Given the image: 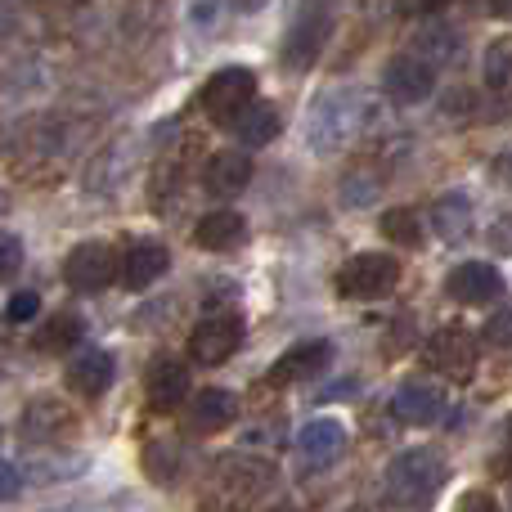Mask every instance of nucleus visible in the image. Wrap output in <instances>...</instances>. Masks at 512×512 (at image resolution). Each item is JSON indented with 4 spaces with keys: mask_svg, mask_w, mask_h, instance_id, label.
Instances as JSON below:
<instances>
[{
    "mask_svg": "<svg viewBox=\"0 0 512 512\" xmlns=\"http://www.w3.org/2000/svg\"><path fill=\"white\" fill-rule=\"evenodd\" d=\"M490 468H495V472H512V418L504 423V454H499Z\"/></svg>",
    "mask_w": 512,
    "mask_h": 512,
    "instance_id": "4c0bfd02",
    "label": "nucleus"
},
{
    "mask_svg": "<svg viewBox=\"0 0 512 512\" xmlns=\"http://www.w3.org/2000/svg\"><path fill=\"white\" fill-rule=\"evenodd\" d=\"M194 243L203 252H234L248 243V221L239 212H212L194 225Z\"/></svg>",
    "mask_w": 512,
    "mask_h": 512,
    "instance_id": "412c9836",
    "label": "nucleus"
},
{
    "mask_svg": "<svg viewBox=\"0 0 512 512\" xmlns=\"http://www.w3.org/2000/svg\"><path fill=\"white\" fill-rule=\"evenodd\" d=\"M414 50L423 54L427 63H436V68H450V63L463 59V36L454 32L450 23H427L423 32L414 36Z\"/></svg>",
    "mask_w": 512,
    "mask_h": 512,
    "instance_id": "bb28decb",
    "label": "nucleus"
},
{
    "mask_svg": "<svg viewBox=\"0 0 512 512\" xmlns=\"http://www.w3.org/2000/svg\"><path fill=\"white\" fill-rule=\"evenodd\" d=\"M23 270V239L18 234H0V283L14 279Z\"/></svg>",
    "mask_w": 512,
    "mask_h": 512,
    "instance_id": "473e14b6",
    "label": "nucleus"
},
{
    "mask_svg": "<svg viewBox=\"0 0 512 512\" xmlns=\"http://www.w3.org/2000/svg\"><path fill=\"white\" fill-rule=\"evenodd\" d=\"M445 391L432 387V382H405V387L391 396V414L409 427H432L445 418Z\"/></svg>",
    "mask_w": 512,
    "mask_h": 512,
    "instance_id": "f3484780",
    "label": "nucleus"
},
{
    "mask_svg": "<svg viewBox=\"0 0 512 512\" xmlns=\"http://www.w3.org/2000/svg\"><path fill=\"white\" fill-rule=\"evenodd\" d=\"M279 472L256 454H221L207 472V504L212 508H252L274 490Z\"/></svg>",
    "mask_w": 512,
    "mask_h": 512,
    "instance_id": "f03ea898",
    "label": "nucleus"
},
{
    "mask_svg": "<svg viewBox=\"0 0 512 512\" xmlns=\"http://www.w3.org/2000/svg\"><path fill=\"white\" fill-rule=\"evenodd\" d=\"M252 99H256V72L234 63V68H221L207 77L203 95H198V108L207 113L212 126H234Z\"/></svg>",
    "mask_w": 512,
    "mask_h": 512,
    "instance_id": "0eeeda50",
    "label": "nucleus"
},
{
    "mask_svg": "<svg viewBox=\"0 0 512 512\" xmlns=\"http://www.w3.org/2000/svg\"><path fill=\"white\" fill-rule=\"evenodd\" d=\"M292 450H297V468L306 472V477L328 472L346 454V427L337 423V418H310V423L297 432Z\"/></svg>",
    "mask_w": 512,
    "mask_h": 512,
    "instance_id": "9b49d317",
    "label": "nucleus"
},
{
    "mask_svg": "<svg viewBox=\"0 0 512 512\" xmlns=\"http://www.w3.org/2000/svg\"><path fill=\"white\" fill-rule=\"evenodd\" d=\"M373 117V104L364 90L355 86H328L324 95L310 104V117H306V144L328 158V153H342L355 135L369 126Z\"/></svg>",
    "mask_w": 512,
    "mask_h": 512,
    "instance_id": "f257e3e1",
    "label": "nucleus"
},
{
    "mask_svg": "<svg viewBox=\"0 0 512 512\" xmlns=\"http://www.w3.org/2000/svg\"><path fill=\"white\" fill-rule=\"evenodd\" d=\"M459 508H481V512H495V495H481V490H468V495L459 499Z\"/></svg>",
    "mask_w": 512,
    "mask_h": 512,
    "instance_id": "e433bc0d",
    "label": "nucleus"
},
{
    "mask_svg": "<svg viewBox=\"0 0 512 512\" xmlns=\"http://www.w3.org/2000/svg\"><path fill=\"white\" fill-rule=\"evenodd\" d=\"M382 189V176H373V171H351V176L342 180V203L346 207H369L373 198H378Z\"/></svg>",
    "mask_w": 512,
    "mask_h": 512,
    "instance_id": "c756f323",
    "label": "nucleus"
},
{
    "mask_svg": "<svg viewBox=\"0 0 512 512\" xmlns=\"http://www.w3.org/2000/svg\"><path fill=\"white\" fill-rule=\"evenodd\" d=\"M432 230L445 243H463L472 234V198L463 189H450V194H441L432 203Z\"/></svg>",
    "mask_w": 512,
    "mask_h": 512,
    "instance_id": "5701e85b",
    "label": "nucleus"
},
{
    "mask_svg": "<svg viewBox=\"0 0 512 512\" xmlns=\"http://www.w3.org/2000/svg\"><path fill=\"white\" fill-rule=\"evenodd\" d=\"M243 346V319L234 310H221V315H203L194 328H189V360L203 364V369H216L225 364L234 351Z\"/></svg>",
    "mask_w": 512,
    "mask_h": 512,
    "instance_id": "9d476101",
    "label": "nucleus"
},
{
    "mask_svg": "<svg viewBox=\"0 0 512 512\" xmlns=\"http://www.w3.org/2000/svg\"><path fill=\"white\" fill-rule=\"evenodd\" d=\"M490 248L499 256H512V212L495 216V225H490Z\"/></svg>",
    "mask_w": 512,
    "mask_h": 512,
    "instance_id": "72a5a7b5",
    "label": "nucleus"
},
{
    "mask_svg": "<svg viewBox=\"0 0 512 512\" xmlns=\"http://www.w3.org/2000/svg\"><path fill=\"white\" fill-rule=\"evenodd\" d=\"M180 468H185V445L176 436H153L144 445V477L153 486H176L180 481Z\"/></svg>",
    "mask_w": 512,
    "mask_h": 512,
    "instance_id": "b1692460",
    "label": "nucleus"
},
{
    "mask_svg": "<svg viewBox=\"0 0 512 512\" xmlns=\"http://www.w3.org/2000/svg\"><path fill=\"white\" fill-rule=\"evenodd\" d=\"M333 32H337V0H301L288 32H283L279 63L288 72H310L319 63V54L328 50Z\"/></svg>",
    "mask_w": 512,
    "mask_h": 512,
    "instance_id": "20e7f679",
    "label": "nucleus"
},
{
    "mask_svg": "<svg viewBox=\"0 0 512 512\" xmlns=\"http://www.w3.org/2000/svg\"><path fill=\"white\" fill-rule=\"evenodd\" d=\"M230 131H239V140L248 144V149H261V144H274V140L283 135V113H279V104L252 99V104L243 108L239 122H234Z\"/></svg>",
    "mask_w": 512,
    "mask_h": 512,
    "instance_id": "4be33fe9",
    "label": "nucleus"
},
{
    "mask_svg": "<svg viewBox=\"0 0 512 512\" xmlns=\"http://www.w3.org/2000/svg\"><path fill=\"white\" fill-rule=\"evenodd\" d=\"M450 0H396V9L405 18H427V14H441Z\"/></svg>",
    "mask_w": 512,
    "mask_h": 512,
    "instance_id": "c9c22d12",
    "label": "nucleus"
},
{
    "mask_svg": "<svg viewBox=\"0 0 512 512\" xmlns=\"http://www.w3.org/2000/svg\"><path fill=\"white\" fill-rule=\"evenodd\" d=\"M239 418V396L225 387H203L185 400V427L194 436H216Z\"/></svg>",
    "mask_w": 512,
    "mask_h": 512,
    "instance_id": "4468645a",
    "label": "nucleus"
},
{
    "mask_svg": "<svg viewBox=\"0 0 512 512\" xmlns=\"http://www.w3.org/2000/svg\"><path fill=\"white\" fill-rule=\"evenodd\" d=\"M382 239L396 243V248H418L423 243V221H418L414 207H391V212H382Z\"/></svg>",
    "mask_w": 512,
    "mask_h": 512,
    "instance_id": "cd10ccee",
    "label": "nucleus"
},
{
    "mask_svg": "<svg viewBox=\"0 0 512 512\" xmlns=\"http://www.w3.org/2000/svg\"><path fill=\"white\" fill-rule=\"evenodd\" d=\"M23 490V472L14 468V463H5L0 459V504H9V499Z\"/></svg>",
    "mask_w": 512,
    "mask_h": 512,
    "instance_id": "f704fd0d",
    "label": "nucleus"
},
{
    "mask_svg": "<svg viewBox=\"0 0 512 512\" xmlns=\"http://www.w3.org/2000/svg\"><path fill=\"white\" fill-rule=\"evenodd\" d=\"M486 86L490 90L512 86V41H495L486 50Z\"/></svg>",
    "mask_w": 512,
    "mask_h": 512,
    "instance_id": "c85d7f7f",
    "label": "nucleus"
},
{
    "mask_svg": "<svg viewBox=\"0 0 512 512\" xmlns=\"http://www.w3.org/2000/svg\"><path fill=\"white\" fill-rule=\"evenodd\" d=\"M117 378V360L104 351V346H90L77 360L68 364V391H77L81 400H99Z\"/></svg>",
    "mask_w": 512,
    "mask_h": 512,
    "instance_id": "aec40b11",
    "label": "nucleus"
},
{
    "mask_svg": "<svg viewBox=\"0 0 512 512\" xmlns=\"http://www.w3.org/2000/svg\"><path fill=\"white\" fill-rule=\"evenodd\" d=\"M0 212H5V198H0Z\"/></svg>",
    "mask_w": 512,
    "mask_h": 512,
    "instance_id": "a19ab883",
    "label": "nucleus"
},
{
    "mask_svg": "<svg viewBox=\"0 0 512 512\" xmlns=\"http://www.w3.org/2000/svg\"><path fill=\"white\" fill-rule=\"evenodd\" d=\"M328 364H333V342H328V337H306V342L288 346V351L265 369V387H292V382L319 378Z\"/></svg>",
    "mask_w": 512,
    "mask_h": 512,
    "instance_id": "ddd939ff",
    "label": "nucleus"
},
{
    "mask_svg": "<svg viewBox=\"0 0 512 512\" xmlns=\"http://www.w3.org/2000/svg\"><path fill=\"white\" fill-rule=\"evenodd\" d=\"M144 396H149V405L158 409V414L185 405L189 400V369L180 360H171V355H158V360L149 364V378H144Z\"/></svg>",
    "mask_w": 512,
    "mask_h": 512,
    "instance_id": "6ab92c4d",
    "label": "nucleus"
},
{
    "mask_svg": "<svg viewBox=\"0 0 512 512\" xmlns=\"http://www.w3.org/2000/svg\"><path fill=\"white\" fill-rule=\"evenodd\" d=\"M167 270H171V252H167V243H158V239H135L131 248L122 252V283L131 292L153 288Z\"/></svg>",
    "mask_w": 512,
    "mask_h": 512,
    "instance_id": "a211bd4d",
    "label": "nucleus"
},
{
    "mask_svg": "<svg viewBox=\"0 0 512 512\" xmlns=\"http://www.w3.org/2000/svg\"><path fill=\"white\" fill-rule=\"evenodd\" d=\"M81 337H86V324H81L77 310H59L54 319H45V324L36 328L32 346H36L41 355H59V351H72Z\"/></svg>",
    "mask_w": 512,
    "mask_h": 512,
    "instance_id": "a878e982",
    "label": "nucleus"
},
{
    "mask_svg": "<svg viewBox=\"0 0 512 512\" xmlns=\"http://www.w3.org/2000/svg\"><path fill=\"white\" fill-rule=\"evenodd\" d=\"M225 5H230L234 14H261V9L270 5V0H225Z\"/></svg>",
    "mask_w": 512,
    "mask_h": 512,
    "instance_id": "58836bf2",
    "label": "nucleus"
},
{
    "mask_svg": "<svg viewBox=\"0 0 512 512\" xmlns=\"http://www.w3.org/2000/svg\"><path fill=\"white\" fill-rule=\"evenodd\" d=\"M252 176H256V162L248 149H221L203 167V185L212 198H239L252 185Z\"/></svg>",
    "mask_w": 512,
    "mask_h": 512,
    "instance_id": "dca6fc26",
    "label": "nucleus"
},
{
    "mask_svg": "<svg viewBox=\"0 0 512 512\" xmlns=\"http://www.w3.org/2000/svg\"><path fill=\"white\" fill-rule=\"evenodd\" d=\"M445 481H450V468H445V459L436 450H405L391 459L387 481H382V499L391 508H423L441 495Z\"/></svg>",
    "mask_w": 512,
    "mask_h": 512,
    "instance_id": "7ed1b4c3",
    "label": "nucleus"
},
{
    "mask_svg": "<svg viewBox=\"0 0 512 512\" xmlns=\"http://www.w3.org/2000/svg\"><path fill=\"white\" fill-rule=\"evenodd\" d=\"M400 283V261L391 252H355L337 270V297L342 301H378Z\"/></svg>",
    "mask_w": 512,
    "mask_h": 512,
    "instance_id": "423d86ee",
    "label": "nucleus"
},
{
    "mask_svg": "<svg viewBox=\"0 0 512 512\" xmlns=\"http://www.w3.org/2000/svg\"><path fill=\"white\" fill-rule=\"evenodd\" d=\"M477 360H481V346L463 324L436 328L423 346V364L432 373H441V378H450V382H468L472 373H477Z\"/></svg>",
    "mask_w": 512,
    "mask_h": 512,
    "instance_id": "6e6552de",
    "label": "nucleus"
},
{
    "mask_svg": "<svg viewBox=\"0 0 512 512\" xmlns=\"http://www.w3.org/2000/svg\"><path fill=\"white\" fill-rule=\"evenodd\" d=\"M81 432L77 409H68L59 396H32L18 414V441L27 450H63Z\"/></svg>",
    "mask_w": 512,
    "mask_h": 512,
    "instance_id": "39448f33",
    "label": "nucleus"
},
{
    "mask_svg": "<svg viewBox=\"0 0 512 512\" xmlns=\"http://www.w3.org/2000/svg\"><path fill=\"white\" fill-rule=\"evenodd\" d=\"M117 279H122V256L104 239H86L63 256V283L72 292H104Z\"/></svg>",
    "mask_w": 512,
    "mask_h": 512,
    "instance_id": "1a4fd4ad",
    "label": "nucleus"
},
{
    "mask_svg": "<svg viewBox=\"0 0 512 512\" xmlns=\"http://www.w3.org/2000/svg\"><path fill=\"white\" fill-rule=\"evenodd\" d=\"M499 292H504V279L490 261H463L445 279V297L459 301V306H490Z\"/></svg>",
    "mask_w": 512,
    "mask_h": 512,
    "instance_id": "2eb2a0df",
    "label": "nucleus"
},
{
    "mask_svg": "<svg viewBox=\"0 0 512 512\" xmlns=\"http://www.w3.org/2000/svg\"><path fill=\"white\" fill-rule=\"evenodd\" d=\"M126 149H131L126 140H113L95 162H90V176H86L90 198H113L117 189H122V176H126V158H122V153Z\"/></svg>",
    "mask_w": 512,
    "mask_h": 512,
    "instance_id": "393cba45",
    "label": "nucleus"
},
{
    "mask_svg": "<svg viewBox=\"0 0 512 512\" xmlns=\"http://www.w3.org/2000/svg\"><path fill=\"white\" fill-rule=\"evenodd\" d=\"M490 14H495V18H508V23H512V0H490Z\"/></svg>",
    "mask_w": 512,
    "mask_h": 512,
    "instance_id": "ea45409f",
    "label": "nucleus"
},
{
    "mask_svg": "<svg viewBox=\"0 0 512 512\" xmlns=\"http://www.w3.org/2000/svg\"><path fill=\"white\" fill-rule=\"evenodd\" d=\"M481 337H486L490 346H499V351H512V306H499L495 315L486 319Z\"/></svg>",
    "mask_w": 512,
    "mask_h": 512,
    "instance_id": "2f4dec72",
    "label": "nucleus"
},
{
    "mask_svg": "<svg viewBox=\"0 0 512 512\" xmlns=\"http://www.w3.org/2000/svg\"><path fill=\"white\" fill-rule=\"evenodd\" d=\"M436 90V63H427L418 50H405L382 68V95L391 104H423Z\"/></svg>",
    "mask_w": 512,
    "mask_h": 512,
    "instance_id": "f8f14e48",
    "label": "nucleus"
},
{
    "mask_svg": "<svg viewBox=\"0 0 512 512\" xmlns=\"http://www.w3.org/2000/svg\"><path fill=\"white\" fill-rule=\"evenodd\" d=\"M36 315H41V292H36V288H23V292H14V297L5 301V324L9 328L32 324Z\"/></svg>",
    "mask_w": 512,
    "mask_h": 512,
    "instance_id": "7c9ffc66",
    "label": "nucleus"
}]
</instances>
